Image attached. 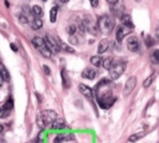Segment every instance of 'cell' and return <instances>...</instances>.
<instances>
[{
	"label": "cell",
	"mask_w": 159,
	"mask_h": 143,
	"mask_svg": "<svg viewBox=\"0 0 159 143\" xmlns=\"http://www.w3.org/2000/svg\"><path fill=\"white\" fill-rule=\"evenodd\" d=\"M12 111V101L7 99L2 106H0V118H6Z\"/></svg>",
	"instance_id": "ba28073f"
},
{
	"label": "cell",
	"mask_w": 159,
	"mask_h": 143,
	"mask_svg": "<svg viewBox=\"0 0 159 143\" xmlns=\"http://www.w3.org/2000/svg\"><path fill=\"white\" fill-rule=\"evenodd\" d=\"M57 113L55 111L51 109H43L37 114L36 118V123L40 128H46V127H51L52 122L56 119Z\"/></svg>",
	"instance_id": "6da1fadb"
},
{
	"label": "cell",
	"mask_w": 159,
	"mask_h": 143,
	"mask_svg": "<svg viewBox=\"0 0 159 143\" xmlns=\"http://www.w3.org/2000/svg\"><path fill=\"white\" fill-rule=\"evenodd\" d=\"M155 35H157V37L159 39V24H158V27H157V30H155Z\"/></svg>",
	"instance_id": "d6a6232c"
},
{
	"label": "cell",
	"mask_w": 159,
	"mask_h": 143,
	"mask_svg": "<svg viewBox=\"0 0 159 143\" xmlns=\"http://www.w3.org/2000/svg\"><path fill=\"white\" fill-rule=\"evenodd\" d=\"M89 61H91L92 65H94V67H102L103 57H101V56H92Z\"/></svg>",
	"instance_id": "9a60e30c"
},
{
	"label": "cell",
	"mask_w": 159,
	"mask_h": 143,
	"mask_svg": "<svg viewBox=\"0 0 159 143\" xmlns=\"http://www.w3.org/2000/svg\"><path fill=\"white\" fill-rule=\"evenodd\" d=\"M76 30H77V29H76L75 25H70V26L67 27V32H68L70 35H73V34L76 32Z\"/></svg>",
	"instance_id": "4316f807"
},
{
	"label": "cell",
	"mask_w": 159,
	"mask_h": 143,
	"mask_svg": "<svg viewBox=\"0 0 159 143\" xmlns=\"http://www.w3.org/2000/svg\"><path fill=\"white\" fill-rule=\"evenodd\" d=\"M154 78H155V76L154 75H150L149 77H147L145 80H144V82H143V87H149L152 83H153V81H154Z\"/></svg>",
	"instance_id": "ffe728a7"
},
{
	"label": "cell",
	"mask_w": 159,
	"mask_h": 143,
	"mask_svg": "<svg viewBox=\"0 0 159 143\" xmlns=\"http://www.w3.org/2000/svg\"><path fill=\"white\" fill-rule=\"evenodd\" d=\"M78 90H80V92H81L84 97H87L88 99H92V98H93V92H92V90H91L88 86L81 83V85L78 86Z\"/></svg>",
	"instance_id": "7c38bea8"
},
{
	"label": "cell",
	"mask_w": 159,
	"mask_h": 143,
	"mask_svg": "<svg viewBox=\"0 0 159 143\" xmlns=\"http://www.w3.org/2000/svg\"><path fill=\"white\" fill-rule=\"evenodd\" d=\"M122 21H123L124 25H128V26L133 27V24H132V20H130V16H129V15H124V16L122 17Z\"/></svg>",
	"instance_id": "7402d4cb"
},
{
	"label": "cell",
	"mask_w": 159,
	"mask_h": 143,
	"mask_svg": "<svg viewBox=\"0 0 159 143\" xmlns=\"http://www.w3.org/2000/svg\"><path fill=\"white\" fill-rule=\"evenodd\" d=\"M125 62H123V61H117V62H113V65H112V67L108 70V72H109V77L112 78V80H116V78H118L124 71H125Z\"/></svg>",
	"instance_id": "5b68a950"
},
{
	"label": "cell",
	"mask_w": 159,
	"mask_h": 143,
	"mask_svg": "<svg viewBox=\"0 0 159 143\" xmlns=\"http://www.w3.org/2000/svg\"><path fill=\"white\" fill-rule=\"evenodd\" d=\"M0 75L2 76V78L5 80V81H9L10 80V73H9V71L4 67V65L0 62Z\"/></svg>",
	"instance_id": "e0dca14e"
},
{
	"label": "cell",
	"mask_w": 159,
	"mask_h": 143,
	"mask_svg": "<svg viewBox=\"0 0 159 143\" xmlns=\"http://www.w3.org/2000/svg\"><path fill=\"white\" fill-rule=\"evenodd\" d=\"M61 75H62V85H63V87L68 88V87H70V81H68V78H67L66 72H65V71H62V72H61Z\"/></svg>",
	"instance_id": "44dd1931"
},
{
	"label": "cell",
	"mask_w": 159,
	"mask_h": 143,
	"mask_svg": "<svg viewBox=\"0 0 159 143\" xmlns=\"http://www.w3.org/2000/svg\"><path fill=\"white\" fill-rule=\"evenodd\" d=\"M65 126H66L65 119L61 118V117H56V119L51 124V128L52 129H62V128H65Z\"/></svg>",
	"instance_id": "4fadbf2b"
},
{
	"label": "cell",
	"mask_w": 159,
	"mask_h": 143,
	"mask_svg": "<svg viewBox=\"0 0 159 143\" xmlns=\"http://www.w3.org/2000/svg\"><path fill=\"white\" fill-rule=\"evenodd\" d=\"M132 32V27L130 26H128V25H122V26H119L118 29H117V31H116V39H117V41H122L123 40V37L124 36H127L128 34H130Z\"/></svg>",
	"instance_id": "52a82bcc"
},
{
	"label": "cell",
	"mask_w": 159,
	"mask_h": 143,
	"mask_svg": "<svg viewBox=\"0 0 159 143\" xmlns=\"http://www.w3.org/2000/svg\"><path fill=\"white\" fill-rule=\"evenodd\" d=\"M71 42H73V44H77V39H73V36H71Z\"/></svg>",
	"instance_id": "836d02e7"
},
{
	"label": "cell",
	"mask_w": 159,
	"mask_h": 143,
	"mask_svg": "<svg viewBox=\"0 0 159 143\" xmlns=\"http://www.w3.org/2000/svg\"><path fill=\"white\" fill-rule=\"evenodd\" d=\"M143 136H144V133H135V134H132V136L129 137V142H137V141L140 139Z\"/></svg>",
	"instance_id": "603a6c76"
},
{
	"label": "cell",
	"mask_w": 159,
	"mask_h": 143,
	"mask_svg": "<svg viewBox=\"0 0 159 143\" xmlns=\"http://www.w3.org/2000/svg\"><path fill=\"white\" fill-rule=\"evenodd\" d=\"M56 19H57V7L53 6V7L51 9V11H50V21H51V22H55Z\"/></svg>",
	"instance_id": "d6986e66"
},
{
	"label": "cell",
	"mask_w": 159,
	"mask_h": 143,
	"mask_svg": "<svg viewBox=\"0 0 159 143\" xmlns=\"http://www.w3.org/2000/svg\"><path fill=\"white\" fill-rule=\"evenodd\" d=\"M113 62H114V60L112 57H104L103 58V62H102V67L106 68V70H109L112 67Z\"/></svg>",
	"instance_id": "2e32d148"
},
{
	"label": "cell",
	"mask_w": 159,
	"mask_h": 143,
	"mask_svg": "<svg viewBox=\"0 0 159 143\" xmlns=\"http://www.w3.org/2000/svg\"><path fill=\"white\" fill-rule=\"evenodd\" d=\"M32 143H43V141H42V139H40V138L37 137V138H35V139L32 141Z\"/></svg>",
	"instance_id": "f546056e"
},
{
	"label": "cell",
	"mask_w": 159,
	"mask_h": 143,
	"mask_svg": "<svg viewBox=\"0 0 159 143\" xmlns=\"http://www.w3.org/2000/svg\"><path fill=\"white\" fill-rule=\"evenodd\" d=\"M2 131H4V126H1V124H0V133H1Z\"/></svg>",
	"instance_id": "d590c367"
},
{
	"label": "cell",
	"mask_w": 159,
	"mask_h": 143,
	"mask_svg": "<svg viewBox=\"0 0 159 143\" xmlns=\"http://www.w3.org/2000/svg\"><path fill=\"white\" fill-rule=\"evenodd\" d=\"M97 75H98V72L92 67H87L82 71V77H84L87 80H93L94 77H97Z\"/></svg>",
	"instance_id": "8fae6325"
},
{
	"label": "cell",
	"mask_w": 159,
	"mask_h": 143,
	"mask_svg": "<svg viewBox=\"0 0 159 143\" xmlns=\"http://www.w3.org/2000/svg\"><path fill=\"white\" fill-rule=\"evenodd\" d=\"M4 81H5V80H4V78H2V76L0 75V87L2 86V83H4Z\"/></svg>",
	"instance_id": "e575fe53"
},
{
	"label": "cell",
	"mask_w": 159,
	"mask_h": 143,
	"mask_svg": "<svg viewBox=\"0 0 159 143\" xmlns=\"http://www.w3.org/2000/svg\"><path fill=\"white\" fill-rule=\"evenodd\" d=\"M43 72H45L46 75H50V68H48V66H43Z\"/></svg>",
	"instance_id": "f1b7e54d"
},
{
	"label": "cell",
	"mask_w": 159,
	"mask_h": 143,
	"mask_svg": "<svg viewBox=\"0 0 159 143\" xmlns=\"http://www.w3.org/2000/svg\"><path fill=\"white\" fill-rule=\"evenodd\" d=\"M98 27L101 29V31L109 34L113 29H114V20L113 17H111L109 15H103L98 19Z\"/></svg>",
	"instance_id": "277c9868"
},
{
	"label": "cell",
	"mask_w": 159,
	"mask_h": 143,
	"mask_svg": "<svg viewBox=\"0 0 159 143\" xmlns=\"http://www.w3.org/2000/svg\"><path fill=\"white\" fill-rule=\"evenodd\" d=\"M97 101L102 108H109L116 102V97L109 91H106L103 93H97Z\"/></svg>",
	"instance_id": "7a4b0ae2"
},
{
	"label": "cell",
	"mask_w": 159,
	"mask_h": 143,
	"mask_svg": "<svg viewBox=\"0 0 159 143\" xmlns=\"http://www.w3.org/2000/svg\"><path fill=\"white\" fill-rule=\"evenodd\" d=\"M152 61L154 63H159V50H155L153 53H152Z\"/></svg>",
	"instance_id": "cb8c5ba5"
},
{
	"label": "cell",
	"mask_w": 159,
	"mask_h": 143,
	"mask_svg": "<svg viewBox=\"0 0 159 143\" xmlns=\"http://www.w3.org/2000/svg\"><path fill=\"white\" fill-rule=\"evenodd\" d=\"M135 85H137V78L134 77V76H130L128 80H127V82H125V86H124V96H129L130 93H132V91L134 90V87H135Z\"/></svg>",
	"instance_id": "9c48e42d"
},
{
	"label": "cell",
	"mask_w": 159,
	"mask_h": 143,
	"mask_svg": "<svg viewBox=\"0 0 159 143\" xmlns=\"http://www.w3.org/2000/svg\"><path fill=\"white\" fill-rule=\"evenodd\" d=\"M61 1H62V2H67L68 0H61Z\"/></svg>",
	"instance_id": "8d00e7d4"
},
{
	"label": "cell",
	"mask_w": 159,
	"mask_h": 143,
	"mask_svg": "<svg viewBox=\"0 0 159 143\" xmlns=\"http://www.w3.org/2000/svg\"><path fill=\"white\" fill-rule=\"evenodd\" d=\"M108 46H109V42H108V40H106V39H102V40L99 41V44H98V48H97L98 53H104V52L108 50Z\"/></svg>",
	"instance_id": "5bb4252c"
},
{
	"label": "cell",
	"mask_w": 159,
	"mask_h": 143,
	"mask_svg": "<svg viewBox=\"0 0 159 143\" xmlns=\"http://www.w3.org/2000/svg\"><path fill=\"white\" fill-rule=\"evenodd\" d=\"M32 45L40 51V53L42 55V56H45V57H51V50L47 47V45H46V42H45V39H42L41 36H35L34 39H32Z\"/></svg>",
	"instance_id": "3957f363"
},
{
	"label": "cell",
	"mask_w": 159,
	"mask_h": 143,
	"mask_svg": "<svg viewBox=\"0 0 159 143\" xmlns=\"http://www.w3.org/2000/svg\"><path fill=\"white\" fill-rule=\"evenodd\" d=\"M67 138H66V136L65 134H60V136H57L56 138H55V143H61V142H63V141H66Z\"/></svg>",
	"instance_id": "484cf974"
},
{
	"label": "cell",
	"mask_w": 159,
	"mask_h": 143,
	"mask_svg": "<svg viewBox=\"0 0 159 143\" xmlns=\"http://www.w3.org/2000/svg\"><path fill=\"white\" fill-rule=\"evenodd\" d=\"M45 42H46V45H47V47L51 50V52H55V53H57L60 50H61V47H60V44L52 37V36H50V35H46L45 36Z\"/></svg>",
	"instance_id": "8992f818"
},
{
	"label": "cell",
	"mask_w": 159,
	"mask_h": 143,
	"mask_svg": "<svg viewBox=\"0 0 159 143\" xmlns=\"http://www.w3.org/2000/svg\"><path fill=\"white\" fill-rule=\"evenodd\" d=\"M10 46H11V50H12V51H17V47H16V46H15L14 44H11Z\"/></svg>",
	"instance_id": "1f68e13d"
},
{
	"label": "cell",
	"mask_w": 159,
	"mask_h": 143,
	"mask_svg": "<svg viewBox=\"0 0 159 143\" xmlns=\"http://www.w3.org/2000/svg\"><path fill=\"white\" fill-rule=\"evenodd\" d=\"M107 2H108L109 5H116V4L118 2V0H107Z\"/></svg>",
	"instance_id": "4dcf8cb0"
},
{
	"label": "cell",
	"mask_w": 159,
	"mask_h": 143,
	"mask_svg": "<svg viewBox=\"0 0 159 143\" xmlns=\"http://www.w3.org/2000/svg\"><path fill=\"white\" fill-rule=\"evenodd\" d=\"M89 2H91L92 7H97L98 6V0H89Z\"/></svg>",
	"instance_id": "83f0119b"
},
{
	"label": "cell",
	"mask_w": 159,
	"mask_h": 143,
	"mask_svg": "<svg viewBox=\"0 0 159 143\" xmlns=\"http://www.w3.org/2000/svg\"><path fill=\"white\" fill-rule=\"evenodd\" d=\"M127 47L129 51H133V52H137L139 50V40L137 37H129L127 40Z\"/></svg>",
	"instance_id": "30bf717a"
},
{
	"label": "cell",
	"mask_w": 159,
	"mask_h": 143,
	"mask_svg": "<svg viewBox=\"0 0 159 143\" xmlns=\"http://www.w3.org/2000/svg\"><path fill=\"white\" fill-rule=\"evenodd\" d=\"M42 1H46V0H42Z\"/></svg>",
	"instance_id": "74e56055"
},
{
	"label": "cell",
	"mask_w": 159,
	"mask_h": 143,
	"mask_svg": "<svg viewBox=\"0 0 159 143\" xmlns=\"http://www.w3.org/2000/svg\"><path fill=\"white\" fill-rule=\"evenodd\" d=\"M60 47L63 50V51H67V52H73V48H71L68 45L63 44V42H60Z\"/></svg>",
	"instance_id": "d4e9b609"
},
{
	"label": "cell",
	"mask_w": 159,
	"mask_h": 143,
	"mask_svg": "<svg viewBox=\"0 0 159 143\" xmlns=\"http://www.w3.org/2000/svg\"><path fill=\"white\" fill-rule=\"evenodd\" d=\"M31 12H32L35 16H39V17L42 16V9H41L39 5H34V6L31 7Z\"/></svg>",
	"instance_id": "ac0fdd59"
}]
</instances>
